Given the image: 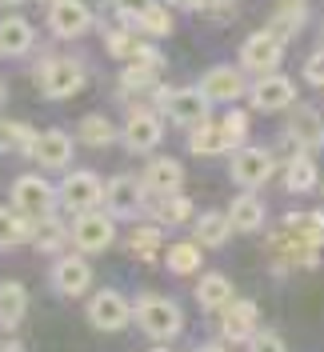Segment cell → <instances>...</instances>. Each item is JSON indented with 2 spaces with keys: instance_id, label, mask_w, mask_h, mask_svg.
Masks as SVG:
<instances>
[{
  "instance_id": "cell-1",
  "label": "cell",
  "mask_w": 324,
  "mask_h": 352,
  "mask_svg": "<svg viewBox=\"0 0 324 352\" xmlns=\"http://www.w3.org/2000/svg\"><path fill=\"white\" fill-rule=\"evenodd\" d=\"M321 244H324V212H288L281 228L268 236L272 268H316L321 264Z\"/></svg>"
},
{
  "instance_id": "cell-2",
  "label": "cell",
  "mask_w": 324,
  "mask_h": 352,
  "mask_svg": "<svg viewBox=\"0 0 324 352\" xmlns=\"http://www.w3.org/2000/svg\"><path fill=\"white\" fill-rule=\"evenodd\" d=\"M132 312H136L140 332L152 336V340H160V344H169L173 336L184 332V312H180V305L169 300V296H140Z\"/></svg>"
},
{
  "instance_id": "cell-3",
  "label": "cell",
  "mask_w": 324,
  "mask_h": 352,
  "mask_svg": "<svg viewBox=\"0 0 324 352\" xmlns=\"http://www.w3.org/2000/svg\"><path fill=\"white\" fill-rule=\"evenodd\" d=\"M56 204H61V188H52L44 176L24 173L12 180V208H21L24 217L44 220V217L56 212Z\"/></svg>"
},
{
  "instance_id": "cell-4",
  "label": "cell",
  "mask_w": 324,
  "mask_h": 352,
  "mask_svg": "<svg viewBox=\"0 0 324 352\" xmlns=\"http://www.w3.org/2000/svg\"><path fill=\"white\" fill-rule=\"evenodd\" d=\"M112 241H116V217H112L108 208L76 212V220H72V244H76L85 256L112 248Z\"/></svg>"
},
{
  "instance_id": "cell-5",
  "label": "cell",
  "mask_w": 324,
  "mask_h": 352,
  "mask_svg": "<svg viewBox=\"0 0 324 352\" xmlns=\"http://www.w3.org/2000/svg\"><path fill=\"white\" fill-rule=\"evenodd\" d=\"M32 80L41 85V92L48 96V100H68V96H76V92L85 88V68L76 65V60L56 56V60H44V65H36Z\"/></svg>"
},
{
  "instance_id": "cell-6",
  "label": "cell",
  "mask_w": 324,
  "mask_h": 352,
  "mask_svg": "<svg viewBox=\"0 0 324 352\" xmlns=\"http://www.w3.org/2000/svg\"><path fill=\"white\" fill-rule=\"evenodd\" d=\"M228 173H233V184L257 192L260 184L272 180V173H277V156L268 153V148H257V144H240V148H233Z\"/></svg>"
},
{
  "instance_id": "cell-7",
  "label": "cell",
  "mask_w": 324,
  "mask_h": 352,
  "mask_svg": "<svg viewBox=\"0 0 324 352\" xmlns=\"http://www.w3.org/2000/svg\"><path fill=\"white\" fill-rule=\"evenodd\" d=\"M120 140L129 153H152L164 140V120L144 104H132L129 116H125V129H120Z\"/></svg>"
},
{
  "instance_id": "cell-8",
  "label": "cell",
  "mask_w": 324,
  "mask_h": 352,
  "mask_svg": "<svg viewBox=\"0 0 324 352\" xmlns=\"http://www.w3.org/2000/svg\"><path fill=\"white\" fill-rule=\"evenodd\" d=\"M88 324L96 332H120L129 329V320L136 316L132 305L116 292V288H100V292H92V300H88Z\"/></svg>"
},
{
  "instance_id": "cell-9",
  "label": "cell",
  "mask_w": 324,
  "mask_h": 352,
  "mask_svg": "<svg viewBox=\"0 0 324 352\" xmlns=\"http://www.w3.org/2000/svg\"><path fill=\"white\" fill-rule=\"evenodd\" d=\"M144 204H149V188H144V180H136V176H112L105 188V208L112 212L116 220H132L144 212Z\"/></svg>"
},
{
  "instance_id": "cell-10",
  "label": "cell",
  "mask_w": 324,
  "mask_h": 352,
  "mask_svg": "<svg viewBox=\"0 0 324 352\" xmlns=\"http://www.w3.org/2000/svg\"><path fill=\"white\" fill-rule=\"evenodd\" d=\"M105 188L100 184V176L88 173V168H76V173H68L61 180V204H65L68 212H88V208H100L105 204Z\"/></svg>"
},
{
  "instance_id": "cell-11",
  "label": "cell",
  "mask_w": 324,
  "mask_h": 352,
  "mask_svg": "<svg viewBox=\"0 0 324 352\" xmlns=\"http://www.w3.org/2000/svg\"><path fill=\"white\" fill-rule=\"evenodd\" d=\"M52 288L61 292V296H85L88 288H92V264L85 261V252L76 248V252H61L56 261H52Z\"/></svg>"
},
{
  "instance_id": "cell-12",
  "label": "cell",
  "mask_w": 324,
  "mask_h": 352,
  "mask_svg": "<svg viewBox=\"0 0 324 352\" xmlns=\"http://www.w3.org/2000/svg\"><path fill=\"white\" fill-rule=\"evenodd\" d=\"M284 60V41L272 32V28H260L252 32L248 41L240 44V68H248V72H272V68Z\"/></svg>"
},
{
  "instance_id": "cell-13",
  "label": "cell",
  "mask_w": 324,
  "mask_h": 352,
  "mask_svg": "<svg viewBox=\"0 0 324 352\" xmlns=\"http://www.w3.org/2000/svg\"><path fill=\"white\" fill-rule=\"evenodd\" d=\"M48 28L61 41L85 36L88 28H92V8H88L85 0H52L48 4Z\"/></svg>"
},
{
  "instance_id": "cell-14",
  "label": "cell",
  "mask_w": 324,
  "mask_h": 352,
  "mask_svg": "<svg viewBox=\"0 0 324 352\" xmlns=\"http://www.w3.org/2000/svg\"><path fill=\"white\" fill-rule=\"evenodd\" d=\"M196 88H200L213 104H233V100H240V96L248 92V85H244V68H233V65L208 68Z\"/></svg>"
},
{
  "instance_id": "cell-15",
  "label": "cell",
  "mask_w": 324,
  "mask_h": 352,
  "mask_svg": "<svg viewBox=\"0 0 324 352\" xmlns=\"http://www.w3.org/2000/svg\"><path fill=\"white\" fill-rule=\"evenodd\" d=\"M248 96H252V109L257 112H284V109H292L296 88H292V80L281 76V72H264L257 85L248 88Z\"/></svg>"
},
{
  "instance_id": "cell-16",
  "label": "cell",
  "mask_w": 324,
  "mask_h": 352,
  "mask_svg": "<svg viewBox=\"0 0 324 352\" xmlns=\"http://www.w3.org/2000/svg\"><path fill=\"white\" fill-rule=\"evenodd\" d=\"M208 109H213V100L200 92V88H176L173 96H169V120L180 124V129H200L204 120H208Z\"/></svg>"
},
{
  "instance_id": "cell-17",
  "label": "cell",
  "mask_w": 324,
  "mask_h": 352,
  "mask_svg": "<svg viewBox=\"0 0 324 352\" xmlns=\"http://www.w3.org/2000/svg\"><path fill=\"white\" fill-rule=\"evenodd\" d=\"M288 136L301 144L304 153H321L324 148V116L312 104H292L288 109Z\"/></svg>"
},
{
  "instance_id": "cell-18",
  "label": "cell",
  "mask_w": 324,
  "mask_h": 352,
  "mask_svg": "<svg viewBox=\"0 0 324 352\" xmlns=\"http://www.w3.org/2000/svg\"><path fill=\"white\" fill-rule=\"evenodd\" d=\"M220 332L233 344H248L260 332V308L252 300H233V305L220 312Z\"/></svg>"
},
{
  "instance_id": "cell-19",
  "label": "cell",
  "mask_w": 324,
  "mask_h": 352,
  "mask_svg": "<svg viewBox=\"0 0 324 352\" xmlns=\"http://www.w3.org/2000/svg\"><path fill=\"white\" fill-rule=\"evenodd\" d=\"M32 160L41 164V168H52V173H61V168H68L72 164V136L61 129H48L36 136V144H32Z\"/></svg>"
},
{
  "instance_id": "cell-20",
  "label": "cell",
  "mask_w": 324,
  "mask_h": 352,
  "mask_svg": "<svg viewBox=\"0 0 324 352\" xmlns=\"http://www.w3.org/2000/svg\"><path fill=\"white\" fill-rule=\"evenodd\" d=\"M149 220H156L160 228H176L193 217V200L180 197V192H149V204H144Z\"/></svg>"
},
{
  "instance_id": "cell-21",
  "label": "cell",
  "mask_w": 324,
  "mask_h": 352,
  "mask_svg": "<svg viewBox=\"0 0 324 352\" xmlns=\"http://www.w3.org/2000/svg\"><path fill=\"white\" fill-rule=\"evenodd\" d=\"M144 188L149 192H180V184H184V164L173 160V156H152L149 164H144Z\"/></svg>"
},
{
  "instance_id": "cell-22",
  "label": "cell",
  "mask_w": 324,
  "mask_h": 352,
  "mask_svg": "<svg viewBox=\"0 0 324 352\" xmlns=\"http://www.w3.org/2000/svg\"><path fill=\"white\" fill-rule=\"evenodd\" d=\"M233 292H237V288H233V280H228L224 272H204L200 285H196V305L204 308V312H224V308L237 300Z\"/></svg>"
},
{
  "instance_id": "cell-23",
  "label": "cell",
  "mask_w": 324,
  "mask_h": 352,
  "mask_svg": "<svg viewBox=\"0 0 324 352\" xmlns=\"http://www.w3.org/2000/svg\"><path fill=\"white\" fill-rule=\"evenodd\" d=\"M264 217H268V208H264L260 197H252V188H244V192L233 197V204H228V220H233L237 232H260V228H264Z\"/></svg>"
},
{
  "instance_id": "cell-24",
  "label": "cell",
  "mask_w": 324,
  "mask_h": 352,
  "mask_svg": "<svg viewBox=\"0 0 324 352\" xmlns=\"http://www.w3.org/2000/svg\"><path fill=\"white\" fill-rule=\"evenodd\" d=\"M28 312V288L21 280H0V329L17 332Z\"/></svg>"
},
{
  "instance_id": "cell-25",
  "label": "cell",
  "mask_w": 324,
  "mask_h": 352,
  "mask_svg": "<svg viewBox=\"0 0 324 352\" xmlns=\"http://www.w3.org/2000/svg\"><path fill=\"white\" fill-rule=\"evenodd\" d=\"M233 232H237V228H233L228 212H204V217H196V224H193V241L200 244V248H224Z\"/></svg>"
},
{
  "instance_id": "cell-26",
  "label": "cell",
  "mask_w": 324,
  "mask_h": 352,
  "mask_svg": "<svg viewBox=\"0 0 324 352\" xmlns=\"http://www.w3.org/2000/svg\"><path fill=\"white\" fill-rule=\"evenodd\" d=\"M32 236H36V220L24 217L21 208H0V248L32 244Z\"/></svg>"
},
{
  "instance_id": "cell-27",
  "label": "cell",
  "mask_w": 324,
  "mask_h": 352,
  "mask_svg": "<svg viewBox=\"0 0 324 352\" xmlns=\"http://www.w3.org/2000/svg\"><path fill=\"white\" fill-rule=\"evenodd\" d=\"M76 140L88 144V148H108V144L120 140V129L108 120L105 112H88V116H80V124H76Z\"/></svg>"
},
{
  "instance_id": "cell-28",
  "label": "cell",
  "mask_w": 324,
  "mask_h": 352,
  "mask_svg": "<svg viewBox=\"0 0 324 352\" xmlns=\"http://www.w3.org/2000/svg\"><path fill=\"white\" fill-rule=\"evenodd\" d=\"M129 252L140 264H156V261H160V252H164V232H160V224H156V220H149V224H136V228H132Z\"/></svg>"
},
{
  "instance_id": "cell-29",
  "label": "cell",
  "mask_w": 324,
  "mask_h": 352,
  "mask_svg": "<svg viewBox=\"0 0 324 352\" xmlns=\"http://www.w3.org/2000/svg\"><path fill=\"white\" fill-rule=\"evenodd\" d=\"M188 153H196V156H220V153H233V140H228L224 124H213V120H204L200 129L188 132Z\"/></svg>"
},
{
  "instance_id": "cell-30",
  "label": "cell",
  "mask_w": 324,
  "mask_h": 352,
  "mask_svg": "<svg viewBox=\"0 0 324 352\" xmlns=\"http://www.w3.org/2000/svg\"><path fill=\"white\" fill-rule=\"evenodd\" d=\"M316 184H321V173H316L312 153H296L292 160H284V188L288 192H312Z\"/></svg>"
},
{
  "instance_id": "cell-31",
  "label": "cell",
  "mask_w": 324,
  "mask_h": 352,
  "mask_svg": "<svg viewBox=\"0 0 324 352\" xmlns=\"http://www.w3.org/2000/svg\"><path fill=\"white\" fill-rule=\"evenodd\" d=\"M32 24L24 16H4L0 21V56H24L32 48Z\"/></svg>"
},
{
  "instance_id": "cell-32",
  "label": "cell",
  "mask_w": 324,
  "mask_h": 352,
  "mask_svg": "<svg viewBox=\"0 0 324 352\" xmlns=\"http://www.w3.org/2000/svg\"><path fill=\"white\" fill-rule=\"evenodd\" d=\"M304 21H308V4H304V0H284L281 8L272 12L268 28H272L281 41H288V36H296V32L304 28Z\"/></svg>"
},
{
  "instance_id": "cell-33",
  "label": "cell",
  "mask_w": 324,
  "mask_h": 352,
  "mask_svg": "<svg viewBox=\"0 0 324 352\" xmlns=\"http://www.w3.org/2000/svg\"><path fill=\"white\" fill-rule=\"evenodd\" d=\"M68 241H72V228H65V224L56 220V212L36 220V236H32L36 252H56V256H61V248H65Z\"/></svg>"
},
{
  "instance_id": "cell-34",
  "label": "cell",
  "mask_w": 324,
  "mask_h": 352,
  "mask_svg": "<svg viewBox=\"0 0 324 352\" xmlns=\"http://www.w3.org/2000/svg\"><path fill=\"white\" fill-rule=\"evenodd\" d=\"M164 264H169V272H176V276H193V272H200V244L196 241L169 244Z\"/></svg>"
},
{
  "instance_id": "cell-35",
  "label": "cell",
  "mask_w": 324,
  "mask_h": 352,
  "mask_svg": "<svg viewBox=\"0 0 324 352\" xmlns=\"http://www.w3.org/2000/svg\"><path fill=\"white\" fill-rule=\"evenodd\" d=\"M132 28H140L144 36H169L173 32V12H169V4H160V0H152L149 8L136 16Z\"/></svg>"
},
{
  "instance_id": "cell-36",
  "label": "cell",
  "mask_w": 324,
  "mask_h": 352,
  "mask_svg": "<svg viewBox=\"0 0 324 352\" xmlns=\"http://www.w3.org/2000/svg\"><path fill=\"white\" fill-rule=\"evenodd\" d=\"M140 44H144V41H140L132 28H108V32H105V48L116 56V60H132Z\"/></svg>"
},
{
  "instance_id": "cell-37",
  "label": "cell",
  "mask_w": 324,
  "mask_h": 352,
  "mask_svg": "<svg viewBox=\"0 0 324 352\" xmlns=\"http://www.w3.org/2000/svg\"><path fill=\"white\" fill-rule=\"evenodd\" d=\"M120 88H125V92H132V88H136V92H152V88H156V72H152V68H140V65H129L120 72Z\"/></svg>"
},
{
  "instance_id": "cell-38",
  "label": "cell",
  "mask_w": 324,
  "mask_h": 352,
  "mask_svg": "<svg viewBox=\"0 0 324 352\" xmlns=\"http://www.w3.org/2000/svg\"><path fill=\"white\" fill-rule=\"evenodd\" d=\"M224 132H228V140H233V148H240L244 140H248V112H240V109H228L224 112Z\"/></svg>"
},
{
  "instance_id": "cell-39",
  "label": "cell",
  "mask_w": 324,
  "mask_h": 352,
  "mask_svg": "<svg viewBox=\"0 0 324 352\" xmlns=\"http://www.w3.org/2000/svg\"><path fill=\"white\" fill-rule=\"evenodd\" d=\"M248 352H288V349H284V340L277 332H257V336L248 340Z\"/></svg>"
},
{
  "instance_id": "cell-40",
  "label": "cell",
  "mask_w": 324,
  "mask_h": 352,
  "mask_svg": "<svg viewBox=\"0 0 324 352\" xmlns=\"http://www.w3.org/2000/svg\"><path fill=\"white\" fill-rule=\"evenodd\" d=\"M304 80H308V85H316V88H324V48H321V52H312V56L304 60Z\"/></svg>"
},
{
  "instance_id": "cell-41",
  "label": "cell",
  "mask_w": 324,
  "mask_h": 352,
  "mask_svg": "<svg viewBox=\"0 0 324 352\" xmlns=\"http://www.w3.org/2000/svg\"><path fill=\"white\" fill-rule=\"evenodd\" d=\"M149 4H152V0H112V8H116V12H120L129 24H136V16H140Z\"/></svg>"
},
{
  "instance_id": "cell-42",
  "label": "cell",
  "mask_w": 324,
  "mask_h": 352,
  "mask_svg": "<svg viewBox=\"0 0 324 352\" xmlns=\"http://www.w3.org/2000/svg\"><path fill=\"white\" fill-rule=\"evenodd\" d=\"M8 148H17V140H12V120H0V153H8Z\"/></svg>"
},
{
  "instance_id": "cell-43",
  "label": "cell",
  "mask_w": 324,
  "mask_h": 352,
  "mask_svg": "<svg viewBox=\"0 0 324 352\" xmlns=\"http://www.w3.org/2000/svg\"><path fill=\"white\" fill-rule=\"evenodd\" d=\"M184 8H193V12H208V8H216L220 0H180Z\"/></svg>"
},
{
  "instance_id": "cell-44",
  "label": "cell",
  "mask_w": 324,
  "mask_h": 352,
  "mask_svg": "<svg viewBox=\"0 0 324 352\" xmlns=\"http://www.w3.org/2000/svg\"><path fill=\"white\" fill-rule=\"evenodd\" d=\"M0 352H24V344L12 336V332H8V336H4V344H0Z\"/></svg>"
},
{
  "instance_id": "cell-45",
  "label": "cell",
  "mask_w": 324,
  "mask_h": 352,
  "mask_svg": "<svg viewBox=\"0 0 324 352\" xmlns=\"http://www.w3.org/2000/svg\"><path fill=\"white\" fill-rule=\"evenodd\" d=\"M196 352H228V349H224V344H200Z\"/></svg>"
},
{
  "instance_id": "cell-46",
  "label": "cell",
  "mask_w": 324,
  "mask_h": 352,
  "mask_svg": "<svg viewBox=\"0 0 324 352\" xmlns=\"http://www.w3.org/2000/svg\"><path fill=\"white\" fill-rule=\"evenodd\" d=\"M0 4H21V0H0Z\"/></svg>"
},
{
  "instance_id": "cell-47",
  "label": "cell",
  "mask_w": 324,
  "mask_h": 352,
  "mask_svg": "<svg viewBox=\"0 0 324 352\" xmlns=\"http://www.w3.org/2000/svg\"><path fill=\"white\" fill-rule=\"evenodd\" d=\"M0 104H4V85H0Z\"/></svg>"
},
{
  "instance_id": "cell-48",
  "label": "cell",
  "mask_w": 324,
  "mask_h": 352,
  "mask_svg": "<svg viewBox=\"0 0 324 352\" xmlns=\"http://www.w3.org/2000/svg\"><path fill=\"white\" fill-rule=\"evenodd\" d=\"M149 352H169V349H149Z\"/></svg>"
},
{
  "instance_id": "cell-49",
  "label": "cell",
  "mask_w": 324,
  "mask_h": 352,
  "mask_svg": "<svg viewBox=\"0 0 324 352\" xmlns=\"http://www.w3.org/2000/svg\"><path fill=\"white\" fill-rule=\"evenodd\" d=\"M48 4H52V0H48Z\"/></svg>"
}]
</instances>
